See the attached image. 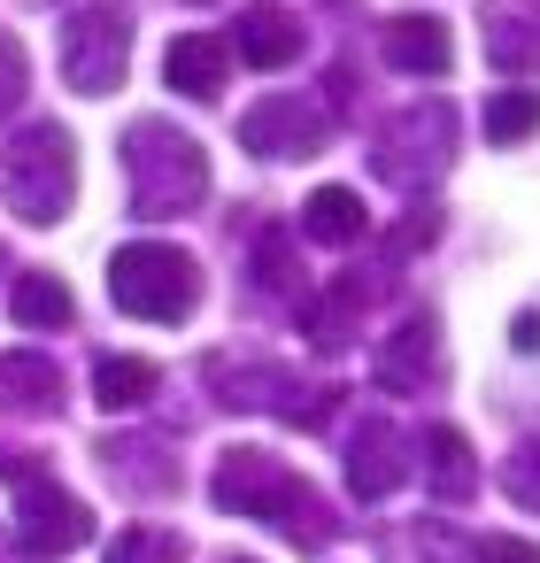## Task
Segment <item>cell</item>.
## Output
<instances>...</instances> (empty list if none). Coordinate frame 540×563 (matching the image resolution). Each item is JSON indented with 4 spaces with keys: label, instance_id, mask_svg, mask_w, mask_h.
<instances>
[{
    "label": "cell",
    "instance_id": "cell-1",
    "mask_svg": "<svg viewBox=\"0 0 540 563\" xmlns=\"http://www.w3.org/2000/svg\"><path fill=\"white\" fill-rule=\"evenodd\" d=\"M124 194H132V217L140 224H170L186 209H201L209 194V155L194 132L163 124V117H140L124 132Z\"/></svg>",
    "mask_w": 540,
    "mask_h": 563
},
{
    "label": "cell",
    "instance_id": "cell-2",
    "mask_svg": "<svg viewBox=\"0 0 540 563\" xmlns=\"http://www.w3.org/2000/svg\"><path fill=\"white\" fill-rule=\"evenodd\" d=\"M0 201L24 224H63L78 201V147L63 124H24L0 147Z\"/></svg>",
    "mask_w": 540,
    "mask_h": 563
},
{
    "label": "cell",
    "instance_id": "cell-3",
    "mask_svg": "<svg viewBox=\"0 0 540 563\" xmlns=\"http://www.w3.org/2000/svg\"><path fill=\"white\" fill-rule=\"evenodd\" d=\"M109 301L124 317H147V324H178L201 301V263L170 240H132L109 255Z\"/></svg>",
    "mask_w": 540,
    "mask_h": 563
},
{
    "label": "cell",
    "instance_id": "cell-4",
    "mask_svg": "<svg viewBox=\"0 0 540 563\" xmlns=\"http://www.w3.org/2000/svg\"><path fill=\"white\" fill-rule=\"evenodd\" d=\"M209 386L232 409H271L286 424H324L340 409V386H301V371L271 363V355H209Z\"/></svg>",
    "mask_w": 540,
    "mask_h": 563
},
{
    "label": "cell",
    "instance_id": "cell-5",
    "mask_svg": "<svg viewBox=\"0 0 540 563\" xmlns=\"http://www.w3.org/2000/svg\"><path fill=\"white\" fill-rule=\"evenodd\" d=\"M124 63H132V9L86 0V9L63 16V78H70V93H86V101L117 93Z\"/></svg>",
    "mask_w": 540,
    "mask_h": 563
},
{
    "label": "cell",
    "instance_id": "cell-6",
    "mask_svg": "<svg viewBox=\"0 0 540 563\" xmlns=\"http://www.w3.org/2000/svg\"><path fill=\"white\" fill-rule=\"evenodd\" d=\"M455 163V109L440 101V93H425V101H409L386 132H378V147H371V170L386 178V186H425V178H440Z\"/></svg>",
    "mask_w": 540,
    "mask_h": 563
},
{
    "label": "cell",
    "instance_id": "cell-7",
    "mask_svg": "<svg viewBox=\"0 0 540 563\" xmlns=\"http://www.w3.org/2000/svg\"><path fill=\"white\" fill-rule=\"evenodd\" d=\"M332 140V109L301 101V93H271L240 117V147H255L263 163H294V155H324Z\"/></svg>",
    "mask_w": 540,
    "mask_h": 563
},
{
    "label": "cell",
    "instance_id": "cell-8",
    "mask_svg": "<svg viewBox=\"0 0 540 563\" xmlns=\"http://www.w3.org/2000/svg\"><path fill=\"white\" fill-rule=\"evenodd\" d=\"M294 486H301V471H286L271 448H232L217 463V478H209L217 509H232V517H278Z\"/></svg>",
    "mask_w": 540,
    "mask_h": 563
},
{
    "label": "cell",
    "instance_id": "cell-9",
    "mask_svg": "<svg viewBox=\"0 0 540 563\" xmlns=\"http://www.w3.org/2000/svg\"><path fill=\"white\" fill-rule=\"evenodd\" d=\"M16 532H24V548H32V555H70V548H86V540H93V509H86L70 486H55V478L40 471V478H24Z\"/></svg>",
    "mask_w": 540,
    "mask_h": 563
},
{
    "label": "cell",
    "instance_id": "cell-10",
    "mask_svg": "<svg viewBox=\"0 0 540 563\" xmlns=\"http://www.w3.org/2000/svg\"><path fill=\"white\" fill-rule=\"evenodd\" d=\"M371 371H378L386 394H425V386H440V371H448V355H440V324H432L425 309H409V317L378 340Z\"/></svg>",
    "mask_w": 540,
    "mask_h": 563
},
{
    "label": "cell",
    "instance_id": "cell-11",
    "mask_svg": "<svg viewBox=\"0 0 540 563\" xmlns=\"http://www.w3.org/2000/svg\"><path fill=\"white\" fill-rule=\"evenodd\" d=\"M409 471H417V463H409V440L394 432V417L371 409V417L348 432V486H355L363 501H386Z\"/></svg>",
    "mask_w": 540,
    "mask_h": 563
},
{
    "label": "cell",
    "instance_id": "cell-12",
    "mask_svg": "<svg viewBox=\"0 0 540 563\" xmlns=\"http://www.w3.org/2000/svg\"><path fill=\"white\" fill-rule=\"evenodd\" d=\"M378 55H386L401 78H448L455 40H448L440 16H386V24H378Z\"/></svg>",
    "mask_w": 540,
    "mask_h": 563
},
{
    "label": "cell",
    "instance_id": "cell-13",
    "mask_svg": "<svg viewBox=\"0 0 540 563\" xmlns=\"http://www.w3.org/2000/svg\"><path fill=\"white\" fill-rule=\"evenodd\" d=\"M163 78H170L186 101H217L224 78H232V40H217V32H186V40H170Z\"/></svg>",
    "mask_w": 540,
    "mask_h": 563
},
{
    "label": "cell",
    "instance_id": "cell-14",
    "mask_svg": "<svg viewBox=\"0 0 540 563\" xmlns=\"http://www.w3.org/2000/svg\"><path fill=\"white\" fill-rule=\"evenodd\" d=\"M0 409H9V417H55V409H63V371H55V355H32V347L0 355Z\"/></svg>",
    "mask_w": 540,
    "mask_h": 563
},
{
    "label": "cell",
    "instance_id": "cell-15",
    "mask_svg": "<svg viewBox=\"0 0 540 563\" xmlns=\"http://www.w3.org/2000/svg\"><path fill=\"white\" fill-rule=\"evenodd\" d=\"M232 47L255 70H286L301 55V24H294V9H278V0H255V9L240 16V32H232Z\"/></svg>",
    "mask_w": 540,
    "mask_h": 563
},
{
    "label": "cell",
    "instance_id": "cell-16",
    "mask_svg": "<svg viewBox=\"0 0 540 563\" xmlns=\"http://www.w3.org/2000/svg\"><path fill=\"white\" fill-rule=\"evenodd\" d=\"M101 471L124 494H178V455L163 440H101Z\"/></svg>",
    "mask_w": 540,
    "mask_h": 563
},
{
    "label": "cell",
    "instance_id": "cell-17",
    "mask_svg": "<svg viewBox=\"0 0 540 563\" xmlns=\"http://www.w3.org/2000/svg\"><path fill=\"white\" fill-rule=\"evenodd\" d=\"M417 455H425V486H432L440 501H471V494H478V455H471V440H463L455 424H432V432L417 440Z\"/></svg>",
    "mask_w": 540,
    "mask_h": 563
},
{
    "label": "cell",
    "instance_id": "cell-18",
    "mask_svg": "<svg viewBox=\"0 0 540 563\" xmlns=\"http://www.w3.org/2000/svg\"><path fill=\"white\" fill-rule=\"evenodd\" d=\"M486 63L502 78H540V9L532 0H517V9H502L486 24Z\"/></svg>",
    "mask_w": 540,
    "mask_h": 563
},
{
    "label": "cell",
    "instance_id": "cell-19",
    "mask_svg": "<svg viewBox=\"0 0 540 563\" xmlns=\"http://www.w3.org/2000/svg\"><path fill=\"white\" fill-rule=\"evenodd\" d=\"M301 232H309L317 247H355V240L371 232L363 194H355V186H317V194L301 201Z\"/></svg>",
    "mask_w": 540,
    "mask_h": 563
},
{
    "label": "cell",
    "instance_id": "cell-20",
    "mask_svg": "<svg viewBox=\"0 0 540 563\" xmlns=\"http://www.w3.org/2000/svg\"><path fill=\"white\" fill-rule=\"evenodd\" d=\"M9 317H16L24 332H63V324L78 317V301H70V286H63L55 271H24L16 294H9Z\"/></svg>",
    "mask_w": 540,
    "mask_h": 563
},
{
    "label": "cell",
    "instance_id": "cell-21",
    "mask_svg": "<svg viewBox=\"0 0 540 563\" xmlns=\"http://www.w3.org/2000/svg\"><path fill=\"white\" fill-rule=\"evenodd\" d=\"M363 309H371V286L363 278H340L332 294H317L309 301V340L332 355V347H348L355 332H363Z\"/></svg>",
    "mask_w": 540,
    "mask_h": 563
},
{
    "label": "cell",
    "instance_id": "cell-22",
    "mask_svg": "<svg viewBox=\"0 0 540 563\" xmlns=\"http://www.w3.org/2000/svg\"><path fill=\"white\" fill-rule=\"evenodd\" d=\"M155 386H163V371H155L147 355H101V363H93V401H101V409H140Z\"/></svg>",
    "mask_w": 540,
    "mask_h": 563
},
{
    "label": "cell",
    "instance_id": "cell-23",
    "mask_svg": "<svg viewBox=\"0 0 540 563\" xmlns=\"http://www.w3.org/2000/svg\"><path fill=\"white\" fill-rule=\"evenodd\" d=\"M271 525H278V532H286V540H294V548H309V555H317V548H332V540H340V517H332V501H324V494H317V486H309V478H301V486H294V494H286V509H278V517H271Z\"/></svg>",
    "mask_w": 540,
    "mask_h": 563
},
{
    "label": "cell",
    "instance_id": "cell-24",
    "mask_svg": "<svg viewBox=\"0 0 540 563\" xmlns=\"http://www.w3.org/2000/svg\"><path fill=\"white\" fill-rule=\"evenodd\" d=\"M532 132H540V93H532V86H509V93L486 101V140H494V147H517V140H532Z\"/></svg>",
    "mask_w": 540,
    "mask_h": 563
},
{
    "label": "cell",
    "instance_id": "cell-25",
    "mask_svg": "<svg viewBox=\"0 0 540 563\" xmlns=\"http://www.w3.org/2000/svg\"><path fill=\"white\" fill-rule=\"evenodd\" d=\"M109 563H186V540L170 525H124L109 540Z\"/></svg>",
    "mask_w": 540,
    "mask_h": 563
},
{
    "label": "cell",
    "instance_id": "cell-26",
    "mask_svg": "<svg viewBox=\"0 0 540 563\" xmlns=\"http://www.w3.org/2000/svg\"><path fill=\"white\" fill-rule=\"evenodd\" d=\"M502 494H509L517 509H532V517H540V432H532V440H517V448L502 455Z\"/></svg>",
    "mask_w": 540,
    "mask_h": 563
},
{
    "label": "cell",
    "instance_id": "cell-27",
    "mask_svg": "<svg viewBox=\"0 0 540 563\" xmlns=\"http://www.w3.org/2000/svg\"><path fill=\"white\" fill-rule=\"evenodd\" d=\"M24 93H32V55H24L16 32H0V117H16Z\"/></svg>",
    "mask_w": 540,
    "mask_h": 563
},
{
    "label": "cell",
    "instance_id": "cell-28",
    "mask_svg": "<svg viewBox=\"0 0 540 563\" xmlns=\"http://www.w3.org/2000/svg\"><path fill=\"white\" fill-rule=\"evenodd\" d=\"M255 286H263V294H286V286H294V240H286V232H263V240H255Z\"/></svg>",
    "mask_w": 540,
    "mask_h": 563
},
{
    "label": "cell",
    "instance_id": "cell-29",
    "mask_svg": "<svg viewBox=\"0 0 540 563\" xmlns=\"http://www.w3.org/2000/svg\"><path fill=\"white\" fill-rule=\"evenodd\" d=\"M432 240H440V209H409V217H401V232L386 240V255L401 263V255H417V247H432Z\"/></svg>",
    "mask_w": 540,
    "mask_h": 563
},
{
    "label": "cell",
    "instance_id": "cell-30",
    "mask_svg": "<svg viewBox=\"0 0 540 563\" xmlns=\"http://www.w3.org/2000/svg\"><path fill=\"white\" fill-rule=\"evenodd\" d=\"M478 563H540V548H532V540L494 532V540H478Z\"/></svg>",
    "mask_w": 540,
    "mask_h": 563
},
{
    "label": "cell",
    "instance_id": "cell-31",
    "mask_svg": "<svg viewBox=\"0 0 540 563\" xmlns=\"http://www.w3.org/2000/svg\"><path fill=\"white\" fill-rule=\"evenodd\" d=\"M509 347H517V355H540V309H525V317L509 324Z\"/></svg>",
    "mask_w": 540,
    "mask_h": 563
},
{
    "label": "cell",
    "instance_id": "cell-32",
    "mask_svg": "<svg viewBox=\"0 0 540 563\" xmlns=\"http://www.w3.org/2000/svg\"><path fill=\"white\" fill-rule=\"evenodd\" d=\"M224 563H255V555H224Z\"/></svg>",
    "mask_w": 540,
    "mask_h": 563
}]
</instances>
